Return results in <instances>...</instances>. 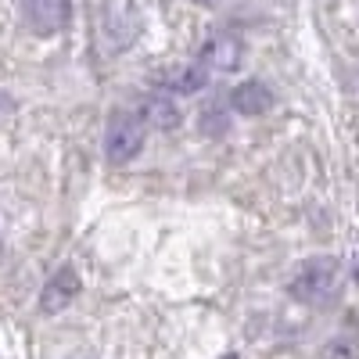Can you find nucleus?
I'll return each instance as SVG.
<instances>
[{
    "label": "nucleus",
    "instance_id": "7",
    "mask_svg": "<svg viewBox=\"0 0 359 359\" xmlns=\"http://www.w3.org/2000/svg\"><path fill=\"white\" fill-rule=\"evenodd\" d=\"M144 123H151V126H158V130H176L180 126V108L172 104V97H165V94H151L144 101Z\"/></svg>",
    "mask_w": 359,
    "mask_h": 359
},
{
    "label": "nucleus",
    "instance_id": "9",
    "mask_svg": "<svg viewBox=\"0 0 359 359\" xmlns=\"http://www.w3.org/2000/svg\"><path fill=\"white\" fill-rule=\"evenodd\" d=\"M223 359H241V355H237V352H230V355H223Z\"/></svg>",
    "mask_w": 359,
    "mask_h": 359
},
{
    "label": "nucleus",
    "instance_id": "10",
    "mask_svg": "<svg viewBox=\"0 0 359 359\" xmlns=\"http://www.w3.org/2000/svg\"><path fill=\"white\" fill-rule=\"evenodd\" d=\"M198 4H216V0H198Z\"/></svg>",
    "mask_w": 359,
    "mask_h": 359
},
{
    "label": "nucleus",
    "instance_id": "1",
    "mask_svg": "<svg viewBox=\"0 0 359 359\" xmlns=\"http://www.w3.org/2000/svg\"><path fill=\"white\" fill-rule=\"evenodd\" d=\"M334 284H338V262L331 255H316L294 269L287 291L298 302H327L334 294Z\"/></svg>",
    "mask_w": 359,
    "mask_h": 359
},
{
    "label": "nucleus",
    "instance_id": "8",
    "mask_svg": "<svg viewBox=\"0 0 359 359\" xmlns=\"http://www.w3.org/2000/svg\"><path fill=\"white\" fill-rule=\"evenodd\" d=\"M205 79H208V69H201V65H194V69H184L180 76H172V90H180V94H194L198 86H205Z\"/></svg>",
    "mask_w": 359,
    "mask_h": 359
},
{
    "label": "nucleus",
    "instance_id": "5",
    "mask_svg": "<svg viewBox=\"0 0 359 359\" xmlns=\"http://www.w3.org/2000/svg\"><path fill=\"white\" fill-rule=\"evenodd\" d=\"M273 90H269L266 83H259V79H248V83H241V86H233L230 90V108L237 111V115H266L269 108H273Z\"/></svg>",
    "mask_w": 359,
    "mask_h": 359
},
{
    "label": "nucleus",
    "instance_id": "2",
    "mask_svg": "<svg viewBox=\"0 0 359 359\" xmlns=\"http://www.w3.org/2000/svg\"><path fill=\"white\" fill-rule=\"evenodd\" d=\"M144 147V118L133 111H111L108 118V133H104V151L111 165H126L140 155Z\"/></svg>",
    "mask_w": 359,
    "mask_h": 359
},
{
    "label": "nucleus",
    "instance_id": "4",
    "mask_svg": "<svg viewBox=\"0 0 359 359\" xmlns=\"http://www.w3.org/2000/svg\"><path fill=\"white\" fill-rule=\"evenodd\" d=\"M237 62H241V40L230 36V33H216L208 36V43L201 47V69H212V72H233Z\"/></svg>",
    "mask_w": 359,
    "mask_h": 359
},
{
    "label": "nucleus",
    "instance_id": "3",
    "mask_svg": "<svg viewBox=\"0 0 359 359\" xmlns=\"http://www.w3.org/2000/svg\"><path fill=\"white\" fill-rule=\"evenodd\" d=\"M25 22L40 36L62 33L72 22V0H25Z\"/></svg>",
    "mask_w": 359,
    "mask_h": 359
},
{
    "label": "nucleus",
    "instance_id": "6",
    "mask_svg": "<svg viewBox=\"0 0 359 359\" xmlns=\"http://www.w3.org/2000/svg\"><path fill=\"white\" fill-rule=\"evenodd\" d=\"M76 294H79L76 269H72V266H62V269H57V273L47 280V287H43V294H40V309H43V313H62Z\"/></svg>",
    "mask_w": 359,
    "mask_h": 359
}]
</instances>
